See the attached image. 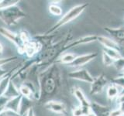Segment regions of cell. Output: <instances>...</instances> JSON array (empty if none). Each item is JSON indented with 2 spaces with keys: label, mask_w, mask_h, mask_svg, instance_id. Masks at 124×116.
<instances>
[{
  "label": "cell",
  "mask_w": 124,
  "mask_h": 116,
  "mask_svg": "<svg viewBox=\"0 0 124 116\" xmlns=\"http://www.w3.org/2000/svg\"><path fill=\"white\" fill-rule=\"evenodd\" d=\"M68 76L71 77V78L83 80V81L88 82V83H93V81H94L92 76L90 75V73L88 72V71L84 70V69L78 70V71H72L68 73Z\"/></svg>",
  "instance_id": "3957f363"
},
{
  "label": "cell",
  "mask_w": 124,
  "mask_h": 116,
  "mask_svg": "<svg viewBox=\"0 0 124 116\" xmlns=\"http://www.w3.org/2000/svg\"><path fill=\"white\" fill-rule=\"evenodd\" d=\"M32 105V102L28 99V98H26V97H22L20 104H19V111L18 113L19 115H23L24 113H27L31 108Z\"/></svg>",
  "instance_id": "9c48e42d"
},
{
  "label": "cell",
  "mask_w": 124,
  "mask_h": 116,
  "mask_svg": "<svg viewBox=\"0 0 124 116\" xmlns=\"http://www.w3.org/2000/svg\"><path fill=\"white\" fill-rule=\"evenodd\" d=\"M6 73V72L4 71V70L1 69L0 68V77H4L5 76V74Z\"/></svg>",
  "instance_id": "83f0119b"
},
{
  "label": "cell",
  "mask_w": 124,
  "mask_h": 116,
  "mask_svg": "<svg viewBox=\"0 0 124 116\" xmlns=\"http://www.w3.org/2000/svg\"><path fill=\"white\" fill-rule=\"evenodd\" d=\"M75 59V56L71 53H67L61 57V62L64 64H71Z\"/></svg>",
  "instance_id": "2e32d148"
},
{
  "label": "cell",
  "mask_w": 124,
  "mask_h": 116,
  "mask_svg": "<svg viewBox=\"0 0 124 116\" xmlns=\"http://www.w3.org/2000/svg\"><path fill=\"white\" fill-rule=\"evenodd\" d=\"M45 107L47 109L54 112H56V113H61L65 110L64 104L59 102H54V101H50V102H46Z\"/></svg>",
  "instance_id": "52a82bcc"
},
{
  "label": "cell",
  "mask_w": 124,
  "mask_h": 116,
  "mask_svg": "<svg viewBox=\"0 0 124 116\" xmlns=\"http://www.w3.org/2000/svg\"><path fill=\"white\" fill-rule=\"evenodd\" d=\"M0 116H20V115L12 110L7 109V108H4V109L0 112Z\"/></svg>",
  "instance_id": "44dd1931"
},
{
  "label": "cell",
  "mask_w": 124,
  "mask_h": 116,
  "mask_svg": "<svg viewBox=\"0 0 124 116\" xmlns=\"http://www.w3.org/2000/svg\"><path fill=\"white\" fill-rule=\"evenodd\" d=\"M87 116H96V115H95V114L94 113V112H92V111H89V113L87 115Z\"/></svg>",
  "instance_id": "f1b7e54d"
},
{
  "label": "cell",
  "mask_w": 124,
  "mask_h": 116,
  "mask_svg": "<svg viewBox=\"0 0 124 116\" xmlns=\"http://www.w3.org/2000/svg\"><path fill=\"white\" fill-rule=\"evenodd\" d=\"M3 95L5 97H6L7 98L11 99V98H15V97L19 96L20 95V93H19V91L18 90V89L16 87L14 84L10 81V83L9 84V86H8L5 94H4Z\"/></svg>",
  "instance_id": "8fae6325"
},
{
  "label": "cell",
  "mask_w": 124,
  "mask_h": 116,
  "mask_svg": "<svg viewBox=\"0 0 124 116\" xmlns=\"http://www.w3.org/2000/svg\"><path fill=\"white\" fill-rule=\"evenodd\" d=\"M54 86H55V84H54V80L51 79V78L48 79L45 83V90H46V92H51L54 90Z\"/></svg>",
  "instance_id": "d6986e66"
},
{
  "label": "cell",
  "mask_w": 124,
  "mask_h": 116,
  "mask_svg": "<svg viewBox=\"0 0 124 116\" xmlns=\"http://www.w3.org/2000/svg\"><path fill=\"white\" fill-rule=\"evenodd\" d=\"M75 95L76 98L78 99V101L81 103V108L84 111V115H87L89 111H90V108H89V102H88V100L85 98V96L84 95V94L82 93L80 89H77V90L75 91Z\"/></svg>",
  "instance_id": "277c9868"
},
{
  "label": "cell",
  "mask_w": 124,
  "mask_h": 116,
  "mask_svg": "<svg viewBox=\"0 0 124 116\" xmlns=\"http://www.w3.org/2000/svg\"><path fill=\"white\" fill-rule=\"evenodd\" d=\"M9 83H10V77L9 76L3 77L2 80H0V97L5 94Z\"/></svg>",
  "instance_id": "4fadbf2b"
},
{
  "label": "cell",
  "mask_w": 124,
  "mask_h": 116,
  "mask_svg": "<svg viewBox=\"0 0 124 116\" xmlns=\"http://www.w3.org/2000/svg\"><path fill=\"white\" fill-rule=\"evenodd\" d=\"M99 41L106 48L108 49H113L116 50V48L118 47L117 44L114 40H112L110 39H108L107 37H104V36H99Z\"/></svg>",
  "instance_id": "7c38bea8"
},
{
  "label": "cell",
  "mask_w": 124,
  "mask_h": 116,
  "mask_svg": "<svg viewBox=\"0 0 124 116\" xmlns=\"http://www.w3.org/2000/svg\"><path fill=\"white\" fill-rule=\"evenodd\" d=\"M26 116H35V115H34V112H33V108H30V109L28 111H27Z\"/></svg>",
  "instance_id": "484cf974"
},
{
  "label": "cell",
  "mask_w": 124,
  "mask_h": 116,
  "mask_svg": "<svg viewBox=\"0 0 124 116\" xmlns=\"http://www.w3.org/2000/svg\"><path fill=\"white\" fill-rule=\"evenodd\" d=\"M73 115L74 116H83L84 115V111L81 108H77L75 110L73 111Z\"/></svg>",
  "instance_id": "603a6c76"
},
{
  "label": "cell",
  "mask_w": 124,
  "mask_h": 116,
  "mask_svg": "<svg viewBox=\"0 0 124 116\" xmlns=\"http://www.w3.org/2000/svg\"><path fill=\"white\" fill-rule=\"evenodd\" d=\"M2 50H3V47H2V44H0V53H2Z\"/></svg>",
  "instance_id": "f546056e"
},
{
  "label": "cell",
  "mask_w": 124,
  "mask_h": 116,
  "mask_svg": "<svg viewBox=\"0 0 124 116\" xmlns=\"http://www.w3.org/2000/svg\"><path fill=\"white\" fill-rule=\"evenodd\" d=\"M49 10L53 15H60L62 14V9L59 6H57L56 5H54V4L50 6Z\"/></svg>",
  "instance_id": "ac0fdd59"
},
{
  "label": "cell",
  "mask_w": 124,
  "mask_h": 116,
  "mask_svg": "<svg viewBox=\"0 0 124 116\" xmlns=\"http://www.w3.org/2000/svg\"><path fill=\"white\" fill-rule=\"evenodd\" d=\"M17 2H19V1H2L0 2V9L15 6Z\"/></svg>",
  "instance_id": "ffe728a7"
},
{
  "label": "cell",
  "mask_w": 124,
  "mask_h": 116,
  "mask_svg": "<svg viewBox=\"0 0 124 116\" xmlns=\"http://www.w3.org/2000/svg\"><path fill=\"white\" fill-rule=\"evenodd\" d=\"M103 61H104V64H106V66H110L111 64H113L114 60L111 58L109 56H108L106 53H103Z\"/></svg>",
  "instance_id": "7402d4cb"
},
{
  "label": "cell",
  "mask_w": 124,
  "mask_h": 116,
  "mask_svg": "<svg viewBox=\"0 0 124 116\" xmlns=\"http://www.w3.org/2000/svg\"><path fill=\"white\" fill-rule=\"evenodd\" d=\"M0 33H1L3 36H5L6 38H7L9 40L12 41L13 44H15L19 48L21 47L20 41L22 42V40H21L20 37H19L16 34L12 33L11 31L8 30V29H6L5 28H3V27H1V28H0Z\"/></svg>",
  "instance_id": "8992f818"
},
{
  "label": "cell",
  "mask_w": 124,
  "mask_h": 116,
  "mask_svg": "<svg viewBox=\"0 0 124 116\" xmlns=\"http://www.w3.org/2000/svg\"><path fill=\"white\" fill-rule=\"evenodd\" d=\"M120 111H121V112L123 113V115L124 114V102H122L120 103Z\"/></svg>",
  "instance_id": "4316f807"
},
{
  "label": "cell",
  "mask_w": 124,
  "mask_h": 116,
  "mask_svg": "<svg viewBox=\"0 0 124 116\" xmlns=\"http://www.w3.org/2000/svg\"><path fill=\"white\" fill-rule=\"evenodd\" d=\"M105 51H106V53L107 54L108 56H109L114 60H119V59L121 58V57H120V55H119V53H118L117 50H116L106 48Z\"/></svg>",
  "instance_id": "5bb4252c"
},
{
  "label": "cell",
  "mask_w": 124,
  "mask_h": 116,
  "mask_svg": "<svg viewBox=\"0 0 124 116\" xmlns=\"http://www.w3.org/2000/svg\"><path fill=\"white\" fill-rule=\"evenodd\" d=\"M96 56H97L96 53H89V54H85V55L75 57V59L74 60L72 63L70 64V66H71V67L82 66L86 63H88V62H89L90 60H92V59H94Z\"/></svg>",
  "instance_id": "5b68a950"
},
{
  "label": "cell",
  "mask_w": 124,
  "mask_h": 116,
  "mask_svg": "<svg viewBox=\"0 0 124 116\" xmlns=\"http://www.w3.org/2000/svg\"><path fill=\"white\" fill-rule=\"evenodd\" d=\"M119 90H118V87H116L114 86H111L108 88L107 90V96L108 98H115L118 94H119Z\"/></svg>",
  "instance_id": "9a60e30c"
},
{
  "label": "cell",
  "mask_w": 124,
  "mask_h": 116,
  "mask_svg": "<svg viewBox=\"0 0 124 116\" xmlns=\"http://www.w3.org/2000/svg\"><path fill=\"white\" fill-rule=\"evenodd\" d=\"M21 99H22V96L21 95L15 97V98H13L9 99V101H8V102L6 103L5 108L12 110V111H13L15 112H16V113H18L19 108V104H20Z\"/></svg>",
  "instance_id": "ba28073f"
},
{
  "label": "cell",
  "mask_w": 124,
  "mask_h": 116,
  "mask_svg": "<svg viewBox=\"0 0 124 116\" xmlns=\"http://www.w3.org/2000/svg\"><path fill=\"white\" fill-rule=\"evenodd\" d=\"M106 84V79L103 76L99 77L95 81H93L92 83V93H99L102 91L103 87Z\"/></svg>",
  "instance_id": "30bf717a"
},
{
  "label": "cell",
  "mask_w": 124,
  "mask_h": 116,
  "mask_svg": "<svg viewBox=\"0 0 124 116\" xmlns=\"http://www.w3.org/2000/svg\"><path fill=\"white\" fill-rule=\"evenodd\" d=\"M19 93H21V94L23 95V97L29 98V97L31 95V94H32V91H31L26 85L23 84L20 87V88H19Z\"/></svg>",
  "instance_id": "e0dca14e"
},
{
  "label": "cell",
  "mask_w": 124,
  "mask_h": 116,
  "mask_svg": "<svg viewBox=\"0 0 124 116\" xmlns=\"http://www.w3.org/2000/svg\"><path fill=\"white\" fill-rule=\"evenodd\" d=\"M24 16L25 13L16 6L0 9V19L8 25L16 24L18 20Z\"/></svg>",
  "instance_id": "6da1fadb"
},
{
  "label": "cell",
  "mask_w": 124,
  "mask_h": 116,
  "mask_svg": "<svg viewBox=\"0 0 124 116\" xmlns=\"http://www.w3.org/2000/svg\"><path fill=\"white\" fill-rule=\"evenodd\" d=\"M14 58L16 57H8V58H2V59H0V67L6 64L9 63V62L14 60Z\"/></svg>",
  "instance_id": "cb8c5ba5"
},
{
  "label": "cell",
  "mask_w": 124,
  "mask_h": 116,
  "mask_svg": "<svg viewBox=\"0 0 124 116\" xmlns=\"http://www.w3.org/2000/svg\"><path fill=\"white\" fill-rule=\"evenodd\" d=\"M122 115H123V113L120 110H116L112 112L110 116H121Z\"/></svg>",
  "instance_id": "d4e9b609"
},
{
  "label": "cell",
  "mask_w": 124,
  "mask_h": 116,
  "mask_svg": "<svg viewBox=\"0 0 124 116\" xmlns=\"http://www.w3.org/2000/svg\"><path fill=\"white\" fill-rule=\"evenodd\" d=\"M86 6H87V4H81V5L76 6L74 8H72L71 10H70L69 12H68V13L60 19L59 22H58L55 26H54L52 27L51 31H54V29H57L58 27L63 26V25L66 24V23H68L69 22H71V20H73L74 19L78 17V15L81 14L84 11L85 8Z\"/></svg>",
  "instance_id": "7a4b0ae2"
}]
</instances>
